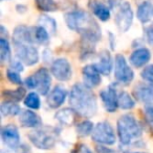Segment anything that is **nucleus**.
<instances>
[{
    "label": "nucleus",
    "mask_w": 153,
    "mask_h": 153,
    "mask_svg": "<svg viewBox=\"0 0 153 153\" xmlns=\"http://www.w3.org/2000/svg\"><path fill=\"white\" fill-rule=\"evenodd\" d=\"M141 76L144 80L153 85V65L147 66L141 73Z\"/></svg>",
    "instance_id": "33"
},
{
    "label": "nucleus",
    "mask_w": 153,
    "mask_h": 153,
    "mask_svg": "<svg viewBox=\"0 0 153 153\" xmlns=\"http://www.w3.org/2000/svg\"><path fill=\"white\" fill-rule=\"evenodd\" d=\"M93 128H94L93 123L90 122L89 120H85V121H82L79 124H77L76 131L79 137H85L87 135L91 134L92 131H93Z\"/></svg>",
    "instance_id": "29"
},
{
    "label": "nucleus",
    "mask_w": 153,
    "mask_h": 153,
    "mask_svg": "<svg viewBox=\"0 0 153 153\" xmlns=\"http://www.w3.org/2000/svg\"><path fill=\"white\" fill-rule=\"evenodd\" d=\"M70 107L78 115L85 118L93 117L98 111V102L96 95L86 85L76 83L69 93Z\"/></svg>",
    "instance_id": "2"
},
{
    "label": "nucleus",
    "mask_w": 153,
    "mask_h": 153,
    "mask_svg": "<svg viewBox=\"0 0 153 153\" xmlns=\"http://www.w3.org/2000/svg\"><path fill=\"white\" fill-rule=\"evenodd\" d=\"M36 5L43 12H56L58 10V4L55 0H35Z\"/></svg>",
    "instance_id": "31"
},
{
    "label": "nucleus",
    "mask_w": 153,
    "mask_h": 153,
    "mask_svg": "<svg viewBox=\"0 0 153 153\" xmlns=\"http://www.w3.org/2000/svg\"><path fill=\"white\" fill-rule=\"evenodd\" d=\"M144 111H145V117L147 119V121L149 123L153 122V104L150 103V104H146L145 108H144Z\"/></svg>",
    "instance_id": "35"
},
{
    "label": "nucleus",
    "mask_w": 153,
    "mask_h": 153,
    "mask_svg": "<svg viewBox=\"0 0 153 153\" xmlns=\"http://www.w3.org/2000/svg\"><path fill=\"white\" fill-rule=\"evenodd\" d=\"M150 127H151V130L153 131V122L150 123Z\"/></svg>",
    "instance_id": "43"
},
{
    "label": "nucleus",
    "mask_w": 153,
    "mask_h": 153,
    "mask_svg": "<svg viewBox=\"0 0 153 153\" xmlns=\"http://www.w3.org/2000/svg\"><path fill=\"white\" fill-rule=\"evenodd\" d=\"M17 150H21L20 153H31V149L27 145H20Z\"/></svg>",
    "instance_id": "41"
},
{
    "label": "nucleus",
    "mask_w": 153,
    "mask_h": 153,
    "mask_svg": "<svg viewBox=\"0 0 153 153\" xmlns=\"http://www.w3.org/2000/svg\"><path fill=\"white\" fill-rule=\"evenodd\" d=\"M108 3L111 8H115V7H120V5L123 2L122 0H108Z\"/></svg>",
    "instance_id": "40"
},
{
    "label": "nucleus",
    "mask_w": 153,
    "mask_h": 153,
    "mask_svg": "<svg viewBox=\"0 0 153 153\" xmlns=\"http://www.w3.org/2000/svg\"><path fill=\"white\" fill-rule=\"evenodd\" d=\"M36 81V90L39 94L46 96L50 92L51 76L49 71L46 68H40L33 75Z\"/></svg>",
    "instance_id": "11"
},
{
    "label": "nucleus",
    "mask_w": 153,
    "mask_h": 153,
    "mask_svg": "<svg viewBox=\"0 0 153 153\" xmlns=\"http://www.w3.org/2000/svg\"><path fill=\"white\" fill-rule=\"evenodd\" d=\"M76 111L72 107L63 108L56 113L55 119L59 124L64 125V126H72L76 122Z\"/></svg>",
    "instance_id": "20"
},
{
    "label": "nucleus",
    "mask_w": 153,
    "mask_h": 153,
    "mask_svg": "<svg viewBox=\"0 0 153 153\" xmlns=\"http://www.w3.org/2000/svg\"><path fill=\"white\" fill-rule=\"evenodd\" d=\"M116 128L118 141L124 146H129L135 141H139L143 134L141 125L131 114L121 116L116 123Z\"/></svg>",
    "instance_id": "3"
},
{
    "label": "nucleus",
    "mask_w": 153,
    "mask_h": 153,
    "mask_svg": "<svg viewBox=\"0 0 153 153\" xmlns=\"http://www.w3.org/2000/svg\"><path fill=\"white\" fill-rule=\"evenodd\" d=\"M67 95L68 93L65 90V88L61 87V85L55 87L48 93V95H47L46 102L48 107H50L53 109L59 108L65 102L66 98H67Z\"/></svg>",
    "instance_id": "15"
},
{
    "label": "nucleus",
    "mask_w": 153,
    "mask_h": 153,
    "mask_svg": "<svg viewBox=\"0 0 153 153\" xmlns=\"http://www.w3.org/2000/svg\"><path fill=\"white\" fill-rule=\"evenodd\" d=\"M6 77H8V80L12 83H14V85H21L23 83L22 78H21L19 72H17V71H15V70H12V69H8V70L6 71Z\"/></svg>",
    "instance_id": "32"
},
{
    "label": "nucleus",
    "mask_w": 153,
    "mask_h": 153,
    "mask_svg": "<svg viewBox=\"0 0 153 153\" xmlns=\"http://www.w3.org/2000/svg\"><path fill=\"white\" fill-rule=\"evenodd\" d=\"M82 75H83L84 85H86L90 89L98 87L102 81L101 72L96 64L87 65V66L84 67L82 69Z\"/></svg>",
    "instance_id": "13"
},
{
    "label": "nucleus",
    "mask_w": 153,
    "mask_h": 153,
    "mask_svg": "<svg viewBox=\"0 0 153 153\" xmlns=\"http://www.w3.org/2000/svg\"><path fill=\"white\" fill-rule=\"evenodd\" d=\"M118 107L122 109H125V111L132 109L135 106V100L132 98V96L124 91L118 93Z\"/></svg>",
    "instance_id": "25"
},
{
    "label": "nucleus",
    "mask_w": 153,
    "mask_h": 153,
    "mask_svg": "<svg viewBox=\"0 0 153 153\" xmlns=\"http://www.w3.org/2000/svg\"><path fill=\"white\" fill-rule=\"evenodd\" d=\"M12 70H15L17 71V72H22L23 69H24V67H23V62L19 59V61H13L11 62V68Z\"/></svg>",
    "instance_id": "36"
},
{
    "label": "nucleus",
    "mask_w": 153,
    "mask_h": 153,
    "mask_svg": "<svg viewBox=\"0 0 153 153\" xmlns=\"http://www.w3.org/2000/svg\"><path fill=\"white\" fill-rule=\"evenodd\" d=\"M0 1H4V0H0Z\"/></svg>",
    "instance_id": "44"
},
{
    "label": "nucleus",
    "mask_w": 153,
    "mask_h": 153,
    "mask_svg": "<svg viewBox=\"0 0 153 153\" xmlns=\"http://www.w3.org/2000/svg\"><path fill=\"white\" fill-rule=\"evenodd\" d=\"M150 59H151V52L149 51V49L142 47L131 53L129 62L135 68H142L149 62Z\"/></svg>",
    "instance_id": "18"
},
{
    "label": "nucleus",
    "mask_w": 153,
    "mask_h": 153,
    "mask_svg": "<svg viewBox=\"0 0 153 153\" xmlns=\"http://www.w3.org/2000/svg\"><path fill=\"white\" fill-rule=\"evenodd\" d=\"M136 17L142 23H147L153 18V3L150 1H143L137 7Z\"/></svg>",
    "instance_id": "22"
},
{
    "label": "nucleus",
    "mask_w": 153,
    "mask_h": 153,
    "mask_svg": "<svg viewBox=\"0 0 153 153\" xmlns=\"http://www.w3.org/2000/svg\"><path fill=\"white\" fill-rule=\"evenodd\" d=\"M16 55L25 66H34L39 62V52L33 44H14Z\"/></svg>",
    "instance_id": "7"
},
{
    "label": "nucleus",
    "mask_w": 153,
    "mask_h": 153,
    "mask_svg": "<svg viewBox=\"0 0 153 153\" xmlns=\"http://www.w3.org/2000/svg\"><path fill=\"white\" fill-rule=\"evenodd\" d=\"M91 139L92 141L100 145L111 146L116 142V135L110 123L103 121L94 125L93 131L91 133Z\"/></svg>",
    "instance_id": "5"
},
{
    "label": "nucleus",
    "mask_w": 153,
    "mask_h": 153,
    "mask_svg": "<svg viewBox=\"0 0 153 153\" xmlns=\"http://www.w3.org/2000/svg\"><path fill=\"white\" fill-rule=\"evenodd\" d=\"M19 122L25 128H38L42 125V119L34 109H25L19 114Z\"/></svg>",
    "instance_id": "16"
},
{
    "label": "nucleus",
    "mask_w": 153,
    "mask_h": 153,
    "mask_svg": "<svg viewBox=\"0 0 153 153\" xmlns=\"http://www.w3.org/2000/svg\"><path fill=\"white\" fill-rule=\"evenodd\" d=\"M13 44H34V29L25 25H19L13 32Z\"/></svg>",
    "instance_id": "14"
},
{
    "label": "nucleus",
    "mask_w": 153,
    "mask_h": 153,
    "mask_svg": "<svg viewBox=\"0 0 153 153\" xmlns=\"http://www.w3.org/2000/svg\"><path fill=\"white\" fill-rule=\"evenodd\" d=\"M0 111H1L2 117H14L21 113V108L18 102L5 99L4 101H2L0 105Z\"/></svg>",
    "instance_id": "23"
},
{
    "label": "nucleus",
    "mask_w": 153,
    "mask_h": 153,
    "mask_svg": "<svg viewBox=\"0 0 153 153\" xmlns=\"http://www.w3.org/2000/svg\"><path fill=\"white\" fill-rule=\"evenodd\" d=\"M115 77L120 83L129 85L134 78V72L129 67L126 59L122 54H118L115 56Z\"/></svg>",
    "instance_id": "6"
},
{
    "label": "nucleus",
    "mask_w": 153,
    "mask_h": 153,
    "mask_svg": "<svg viewBox=\"0 0 153 153\" xmlns=\"http://www.w3.org/2000/svg\"><path fill=\"white\" fill-rule=\"evenodd\" d=\"M133 22V12L129 2L124 1L120 5L118 13L115 14V24L121 32L129 30Z\"/></svg>",
    "instance_id": "8"
},
{
    "label": "nucleus",
    "mask_w": 153,
    "mask_h": 153,
    "mask_svg": "<svg viewBox=\"0 0 153 153\" xmlns=\"http://www.w3.org/2000/svg\"><path fill=\"white\" fill-rule=\"evenodd\" d=\"M146 36H147V40L149 42V44L153 45V23L149 27L146 28Z\"/></svg>",
    "instance_id": "39"
},
{
    "label": "nucleus",
    "mask_w": 153,
    "mask_h": 153,
    "mask_svg": "<svg viewBox=\"0 0 153 153\" xmlns=\"http://www.w3.org/2000/svg\"><path fill=\"white\" fill-rule=\"evenodd\" d=\"M34 29V38H35V41L37 43L41 45H46L48 44L49 42V32L42 26H37Z\"/></svg>",
    "instance_id": "30"
},
{
    "label": "nucleus",
    "mask_w": 153,
    "mask_h": 153,
    "mask_svg": "<svg viewBox=\"0 0 153 153\" xmlns=\"http://www.w3.org/2000/svg\"><path fill=\"white\" fill-rule=\"evenodd\" d=\"M24 85L27 89H31V90L36 89V81H35V78H34L33 75H32V76H29L26 79H25Z\"/></svg>",
    "instance_id": "38"
},
{
    "label": "nucleus",
    "mask_w": 153,
    "mask_h": 153,
    "mask_svg": "<svg viewBox=\"0 0 153 153\" xmlns=\"http://www.w3.org/2000/svg\"><path fill=\"white\" fill-rule=\"evenodd\" d=\"M70 153H93V152L85 144H78Z\"/></svg>",
    "instance_id": "34"
},
{
    "label": "nucleus",
    "mask_w": 153,
    "mask_h": 153,
    "mask_svg": "<svg viewBox=\"0 0 153 153\" xmlns=\"http://www.w3.org/2000/svg\"><path fill=\"white\" fill-rule=\"evenodd\" d=\"M38 23L40 26L44 27L50 34H55L57 32V23H56L55 19H53L51 17L42 15L39 17Z\"/></svg>",
    "instance_id": "27"
},
{
    "label": "nucleus",
    "mask_w": 153,
    "mask_h": 153,
    "mask_svg": "<svg viewBox=\"0 0 153 153\" xmlns=\"http://www.w3.org/2000/svg\"><path fill=\"white\" fill-rule=\"evenodd\" d=\"M50 73L59 81H68L72 76V70L70 62L66 59H57L50 66Z\"/></svg>",
    "instance_id": "9"
},
{
    "label": "nucleus",
    "mask_w": 153,
    "mask_h": 153,
    "mask_svg": "<svg viewBox=\"0 0 153 153\" xmlns=\"http://www.w3.org/2000/svg\"><path fill=\"white\" fill-rule=\"evenodd\" d=\"M133 96L137 101L145 104L153 103V85L139 83L133 90Z\"/></svg>",
    "instance_id": "17"
},
{
    "label": "nucleus",
    "mask_w": 153,
    "mask_h": 153,
    "mask_svg": "<svg viewBox=\"0 0 153 153\" xmlns=\"http://www.w3.org/2000/svg\"><path fill=\"white\" fill-rule=\"evenodd\" d=\"M96 153H116L115 150L111 148L106 147V145H100L99 144L96 147Z\"/></svg>",
    "instance_id": "37"
},
{
    "label": "nucleus",
    "mask_w": 153,
    "mask_h": 153,
    "mask_svg": "<svg viewBox=\"0 0 153 153\" xmlns=\"http://www.w3.org/2000/svg\"><path fill=\"white\" fill-rule=\"evenodd\" d=\"M96 67L100 70L101 74L102 75H109L112 71L113 68V62L111 54L108 50H103L101 51L100 56H99V62H96Z\"/></svg>",
    "instance_id": "19"
},
{
    "label": "nucleus",
    "mask_w": 153,
    "mask_h": 153,
    "mask_svg": "<svg viewBox=\"0 0 153 153\" xmlns=\"http://www.w3.org/2000/svg\"><path fill=\"white\" fill-rule=\"evenodd\" d=\"M25 96H26V91L22 87H19L18 89H15V90H4L2 92V97L4 99L15 101V102H19L21 100H24Z\"/></svg>",
    "instance_id": "24"
},
{
    "label": "nucleus",
    "mask_w": 153,
    "mask_h": 153,
    "mask_svg": "<svg viewBox=\"0 0 153 153\" xmlns=\"http://www.w3.org/2000/svg\"><path fill=\"white\" fill-rule=\"evenodd\" d=\"M125 153H147V152H142V151H126Z\"/></svg>",
    "instance_id": "42"
},
{
    "label": "nucleus",
    "mask_w": 153,
    "mask_h": 153,
    "mask_svg": "<svg viewBox=\"0 0 153 153\" xmlns=\"http://www.w3.org/2000/svg\"><path fill=\"white\" fill-rule=\"evenodd\" d=\"M59 137L57 128L54 127H38L29 133V140L34 147L40 150H50L57 144Z\"/></svg>",
    "instance_id": "4"
},
{
    "label": "nucleus",
    "mask_w": 153,
    "mask_h": 153,
    "mask_svg": "<svg viewBox=\"0 0 153 153\" xmlns=\"http://www.w3.org/2000/svg\"><path fill=\"white\" fill-rule=\"evenodd\" d=\"M0 62L2 65L11 62V47L6 39H0Z\"/></svg>",
    "instance_id": "28"
},
{
    "label": "nucleus",
    "mask_w": 153,
    "mask_h": 153,
    "mask_svg": "<svg viewBox=\"0 0 153 153\" xmlns=\"http://www.w3.org/2000/svg\"><path fill=\"white\" fill-rule=\"evenodd\" d=\"M89 7L93 12L94 16L100 19L101 21H107L110 18V10L108 6L103 4L102 2L98 1V0H91L89 2Z\"/></svg>",
    "instance_id": "21"
},
{
    "label": "nucleus",
    "mask_w": 153,
    "mask_h": 153,
    "mask_svg": "<svg viewBox=\"0 0 153 153\" xmlns=\"http://www.w3.org/2000/svg\"><path fill=\"white\" fill-rule=\"evenodd\" d=\"M1 139L10 150H17L20 144V133L14 124H8L1 128Z\"/></svg>",
    "instance_id": "10"
},
{
    "label": "nucleus",
    "mask_w": 153,
    "mask_h": 153,
    "mask_svg": "<svg viewBox=\"0 0 153 153\" xmlns=\"http://www.w3.org/2000/svg\"><path fill=\"white\" fill-rule=\"evenodd\" d=\"M118 94L116 93V90L112 85H110V87L106 88V89L102 90L100 92V98L102 100L105 109L108 113H115L118 108Z\"/></svg>",
    "instance_id": "12"
},
{
    "label": "nucleus",
    "mask_w": 153,
    "mask_h": 153,
    "mask_svg": "<svg viewBox=\"0 0 153 153\" xmlns=\"http://www.w3.org/2000/svg\"><path fill=\"white\" fill-rule=\"evenodd\" d=\"M23 103L27 108L37 111L41 106V99L39 97V94H37L36 92H31L25 96Z\"/></svg>",
    "instance_id": "26"
},
{
    "label": "nucleus",
    "mask_w": 153,
    "mask_h": 153,
    "mask_svg": "<svg viewBox=\"0 0 153 153\" xmlns=\"http://www.w3.org/2000/svg\"><path fill=\"white\" fill-rule=\"evenodd\" d=\"M67 27L80 33L84 41L96 44L101 38V29L96 21L85 10H72L64 16Z\"/></svg>",
    "instance_id": "1"
}]
</instances>
